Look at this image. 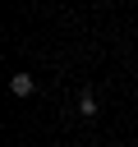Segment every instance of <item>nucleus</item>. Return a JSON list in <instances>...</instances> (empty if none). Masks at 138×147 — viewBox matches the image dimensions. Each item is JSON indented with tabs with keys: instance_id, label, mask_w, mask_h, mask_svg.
Masks as SVG:
<instances>
[{
	"instance_id": "obj_2",
	"label": "nucleus",
	"mask_w": 138,
	"mask_h": 147,
	"mask_svg": "<svg viewBox=\"0 0 138 147\" xmlns=\"http://www.w3.org/2000/svg\"><path fill=\"white\" fill-rule=\"evenodd\" d=\"M78 115H83V119H97V96H92V92L78 96Z\"/></svg>"
},
{
	"instance_id": "obj_1",
	"label": "nucleus",
	"mask_w": 138,
	"mask_h": 147,
	"mask_svg": "<svg viewBox=\"0 0 138 147\" xmlns=\"http://www.w3.org/2000/svg\"><path fill=\"white\" fill-rule=\"evenodd\" d=\"M32 87H37L32 74H14V78H9V92H14V96H32Z\"/></svg>"
}]
</instances>
